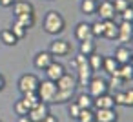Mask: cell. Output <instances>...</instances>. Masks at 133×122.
<instances>
[{
    "mask_svg": "<svg viewBox=\"0 0 133 122\" xmlns=\"http://www.w3.org/2000/svg\"><path fill=\"white\" fill-rule=\"evenodd\" d=\"M42 122H58V118H57L55 115H51V113H49V115H48V117H46Z\"/></svg>",
    "mask_w": 133,
    "mask_h": 122,
    "instance_id": "f35d334b",
    "label": "cell"
},
{
    "mask_svg": "<svg viewBox=\"0 0 133 122\" xmlns=\"http://www.w3.org/2000/svg\"><path fill=\"white\" fill-rule=\"evenodd\" d=\"M20 100L24 102V106H26L28 109H33V107L40 102V98H38L37 91H31V93H22V98H20Z\"/></svg>",
    "mask_w": 133,
    "mask_h": 122,
    "instance_id": "cb8c5ba5",
    "label": "cell"
},
{
    "mask_svg": "<svg viewBox=\"0 0 133 122\" xmlns=\"http://www.w3.org/2000/svg\"><path fill=\"white\" fill-rule=\"evenodd\" d=\"M4 87H6V77L0 73V91H4Z\"/></svg>",
    "mask_w": 133,
    "mask_h": 122,
    "instance_id": "ab89813d",
    "label": "cell"
},
{
    "mask_svg": "<svg viewBox=\"0 0 133 122\" xmlns=\"http://www.w3.org/2000/svg\"><path fill=\"white\" fill-rule=\"evenodd\" d=\"M49 2H55V0H49Z\"/></svg>",
    "mask_w": 133,
    "mask_h": 122,
    "instance_id": "b9f144b4",
    "label": "cell"
},
{
    "mask_svg": "<svg viewBox=\"0 0 133 122\" xmlns=\"http://www.w3.org/2000/svg\"><path fill=\"white\" fill-rule=\"evenodd\" d=\"M124 106H128V107L133 106V89H131V86L124 91Z\"/></svg>",
    "mask_w": 133,
    "mask_h": 122,
    "instance_id": "d590c367",
    "label": "cell"
},
{
    "mask_svg": "<svg viewBox=\"0 0 133 122\" xmlns=\"http://www.w3.org/2000/svg\"><path fill=\"white\" fill-rule=\"evenodd\" d=\"M15 20L18 24H22L26 29H31L35 26V22H37V17L35 15H20V17H15Z\"/></svg>",
    "mask_w": 133,
    "mask_h": 122,
    "instance_id": "4316f807",
    "label": "cell"
},
{
    "mask_svg": "<svg viewBox=\"0 0 133 122\" xmlns=\"http://www.w3.org/2000/svg\"><path fill=\"white\" fill-rule=\"evenodd\" d=\"M15 4V0H0V6L2 8H11Z\"/></svg>",
    "mask_w": 133,
    "mask_h": 122,
    "instance_id": "74e56055",
    "label": "cell"
},
{
    "mask_svg": "<svg viewBox=\"0 0 133 122\" xmlns=\"http://www.w3.org/2000/svg\"><path fill=\"white\" fill-rule=\"evenodd\" d=\"M120 15V18H122V22H131L133 24V8L129 6V8H126L122 13H118Z\"/></svg>",
    "mask_w": 133,
    "mask_h": 122,
    "instance_id": "e575fe53",
    "label": "cell"
},
{
    "mask_svg": "<svg viewBox=\"0 0 133 122\" xmlns=\"http://www.w3.org/2000/svg\"><path fill=\"white\" fill-rule=\"evenodd\" d=\"M131 46H126V44H120L115 48V53H113V58L118 62V64H131Z\"/></svg>",
    "mask_w": 133,
    "mask_h": 122,
    "instance_id": "7c38bea8",
    "label": "cell"
},
{
    "mask_svg": "<svg viewBox=\"0 0 133 122\" xmlns=\"http://www.w3.org/2000/svg\"><path fill=\"white\" fill-rule=\"evenodd\" d=\"M98 15V20H115V9H113V4L111 0H98V6H97V13Z\"/></svg>",
    "mask_w": 133,
    "mask_h": 122,
    "instance_id": "8992f818",
    "label": "cell"
},
{
    "mask_svg": "<svg viewBox=\"0 0 133 122\" xmlns=\"http://www.w3.org/2000/svg\"><path fill=\"white\" fill-rule=\"evenodd\" d=\"M73 100L80 106V109H93V97L89 95V93H78V95H75L73 97Z\"/></svg>",
    "mask_w": 133,
    "mask_h": 122,
    "instance_id": "44dd1931",
    "label": "cell"
},
{
    "mask_svg": "<svg viewBox=\"0 0 133 122\" xmlns=\"http://www.w3.org/2000/svg\"><path fill=\"white\" fill-rule=\"evenodd\" d=\"M115 100H113V95L109 93H104V95H98L93 98V107L95 109H115Z\"/></svg>",
    "mask_w": 133,
    "mask_h": 122,
    "instance_id": "4fadbf2b",
    "label": "cell"
},
{
    "mask_svg": "<svg viewBox=\"0 0 133 122\" xmlns=\"http://www.w3.org/2000/svg\"><path fill=\"white\" fill-rule=\"evenodd\" d=\"M44 71H46V78H48V80L57 82V80H58V78H60V77L66 73V66H64L62 62L53 60V62H51V64H49L46 69H44Z\"/></svg>",
    "mask_w": 133,
    "mask_h": 122,
    "instance_id": "9c48e42d",
    "label": "cell"
},
{
    "mask_svg": "<svg viewBox=\"0 0 133 122\" xmlns=\"http://www.w3.org/2000/svg\"><path fill=\"white\" fill-rule=\"evenodd\" d=\"M73 35H75V38H77L78 42L88 40V38H93V35H91V24H88V22H78V24L75 26Z\"/></svg>",
    "mask_w": 133,
    "mask_h": 122,
    "instance_id": "9a60e30c",
    "label": "cell"
},
{
    "mask_svg": "<svg viewBox=\"0 0 133 122\" xmlns=\"http://www.w3.org/2000/svg\"><path fill=\"white\" fill-rule=\"evenodd\" d=\"M68 113H69V117H71V118H75V120H77V117H78V113H80V106H78L75 100L68 102Z\"/></svg>",
    "mask_w": 133,
    "mask_h": 122,
    "instance_id": "836d02e7",
    "label": "cell"
},
{
    "mask_svg": "<svg viewBox=\"0 0 133 122\" xmlns=\"http://www.w3.org/2000/svg\"><path fill=\"white\" fill-rule=\"evenodd\" d=\"M91 35L93 38H100L104 35V20H97L91 24Z\"/></svg>",
    "mask_w": 133,
    "mask_h": 122,
    "instance_id": "4dcf8cb0",
    "label": "cell"
},
{
    "mask_svg": "<svg viewBox=\"0 0 133 122\" xmlns=\"http://www.w3.org/2000/svg\"><path fill=\"white\" fill-rule=\"evenodd\" d=\"M75 69H77V75H75V78H77V86H88V82H89L91 77H93V71H91L88 60L82 62V64H78Z\"/></svg>",
    "mask_w": 133,
    "mask_h": 122,
    "instance_id": "52a82bcc",
    "label": "cell"
},
{
    "mask_svg": "<svg viewBox=\"0 0 133 122\" xmlns=\"http://www.w3.org/2000/svg\"><path fill=\"white\" fill-rule=\"evenodd\" d=\"M38 82H40V78H38L35 73H24V75L18 78L17 86H18V91H20V93H31V91H37Z\"/></svg>",
    "mask_w": 133,
    "mask_h": 122,
    "instance_id": "3957f363",
    "label": "cell"
},
{
    "mask_svg": "<svg viewBox=\"0 0 133 122\" xmlns=\"http://www.w3.org/2000/svg\"><path fill=\"white\" fill-rule=\"evenodd\" d=\"M57 93V84L51 82V80H40L38 82V87H37V95L40 98V102H46V104H53V97Z\"/></svg>",
    "mask_w": 133,
    "mask_h": 122,
    "instance_id": "7a4b0ae2",
    "label": "cell"
},
{
    "mask_svg": "<svg viewBox=\"0 0 133 122\" xmlns=\"http://www.w3.org/2000/svg\"><path fill=\"white\" fill-rule=\"evenodd\" d=\"M75 97V91H68V89H57L55 97H53V104H68L71 102Z\"/></svg>",
    "mask_w": 133,
    "mask_h": 122,
    "instance_id": "7402d4cb",
    "label": "cell"
},
{
    "mask_svg": "<svg viewBox=\"0 0 133 122\" xmlns=\"http://www.w3.org/2000/svg\"><path fill=\"white\" fill-rule=\"evenodd\" d=\"M53 57H68L71 53V44L64 38H55L51 44H49V49H48Z\"/></svg>",
    "mask_w": 133,
    "mask_h": 122,
    "instance_id": "5b68a950",
    "label": "cell"
},
{
    "mask_svg": "<svg viewBox=\"0 0 133 122\" xmlns=\"http://www.w3.org/2000/svg\"><path fill=\"white\" fill-rule=\"evenodd\" d=\"M48 115H49V104H46V102H38L33 109L28 111V117L31 122H42Z\"/></svg>",
    "mask_w": 133,
    "mask_h": 122,
    "instance_id": "ba28073f",
    "label": "cell"
},
{
    "mask_svg": "<svg viewBox=\"0 0 133 122\" xmlns=\"http://www.w3.org/2000/svg\"><path fill=\"white\" fill-rule=\"evenodd\" d=\"M13 8V15L20 17V15H35V6L29 2V0H15Z\"/></svg>",
    "mask_w": 133,
    "mask_h": 122,
    "instance_id": "8fae6325",
    "label": "cell"
},
{
    "mask_svg": "<svg viewBox=\"0 0 133 122\" xmlns=\"http://www.w3.org/2000/svg\"><path fill=\"white\" fill-rule=\"evenodd\" d=\"M77 120L78 122H95V111L93 109H80Z\"/></svg>",
    "mask_w": 133,
    "mask_h": 122,
    "instance_id": "f546056e",
    "label": "cell"
},
{
    "mask_svg": "<svg viewBox=\"0 0 133 122\" xmlns=\"http://www.w3.org/2000/svg\"><path fill=\"white\" fill-rule=\"evenodd\" d=\"M102 57H104V55H98L97 51H95L93 55H89V57H88V64H89V67H91V71H93V73L102 69Z\"/></svg>",
    "mask_w": 133,
    "mask_h": 122,
    "instance_id": "484cf974",
    "label": "cell"
},
{
    "mask_svg": "<svg viewBox=\"0 0 133 122\" xmlns=\"http://www.w3.org/2000/svg\"><path fill=\"white\" fill-rule=\"evenodd\" d=\"M0 42H2L4 46H17L18 44V38L13 35V31L9 29V28H4L2 31H0Z\"/></svg>",
    "mask_w": 133,
    "mask_h": 122,
    "instance_id": "603a6c76",
    "label": "cell"
},
{
    "mask_svg": "<svg viewBox=\"0 0 133 122\" xmlns=\"http://www.w3.org/2000/svg\"><path fill=\"white\" fill-rule=\"evenodd\" d=\"M131 75H133V66L131 64H120L118 66L117 77H120L122 80H131Z\"/></svg>",
    "mask_w": 133,
    "mask_h": 122,
    "instance_id": "83f0119b",
    "label": "cell"
},
{
    "mask_svg": "<svg viewBox=\"0 0 133 122\" xmlns=\"http://www.w3.org/2000/svg\"><path fill=\"white\" fill-rule=\"evenodd\" d=\"M9 29L13 31V35H15V37H17L18 40H22V38H26V37H28V31H29V29H26V28H24L22 24H18L17 20H13V26H11Z\"/></svg>",
    "mask_w": 133,
    "mask_h": 122,
    "instance_id": "f1b7e54d",
    "label": "cell"
},
{
    "mask_svg": "<svg viewBox=\"0 0 133 122\" xmlns=\"http://www.w3.org/2000/svg\"><path fill=\"white\" fill-rule=\"evenodd\" d=\"M97 51V44L93 38H88V40H82L78 42V55H84V57H89Z\"/></svg>",
    "mask_w": 133,
    "mask_h": 122,
    "instance_id": "ffe728a7",
    "label": "cell"
},
{
    "mask_svg": "<svg viewBox=\"0 0 133 122\" xmlns=\"http://www.w3.org/2000/svg\"><path fill=\"white\" fill-rule=\"evenodd\" d=\"M111 4H113V9H115V13H117V15H118V13H122L126 8H129V6H131L129 0H111Z\"/></svg>",
    "mask_w": 133,
    "mask_h": 122,
    "instance_id": "1f68e13d",
    "label": "cell"
},
{
    "mask_svg": "<svg viewBox=\"0 0 133 122\" xmlns=\"http://www.w3.org/2000/svg\"><path fill=\"white\" fill-rule=\"evenodd\" d=\"M113 100H115L117 106H124V91L117 89V91L113 93Z\"/></svg>",
    "mask_w": 133,
    "mask_h": 122,
    "instance_id": "8d00e7d4",
    "label": "cell"
},
{
    "mask_svg": "<svg viewBox=\"0 0 133 122\" xmlns=\"http://www.w3.org/2000/svg\"><path fill=\"white\" fill-rule=\"evenodd\" d=\"M13 111H15V113H17L18 117H24V115H28V111H29V109H28V107L24 106V102H22V100L18 98V100H17V102L13 104Z\"/></svg>",
    "mask_w": 133,
    "mask_h": 122,
    "instance_id": "d6a6232c",
    "label": "cell"
},
{
    "mask_svg": "<svg viewBox=\"0 0 133 122\" xmlns=\"http://www.w3.org/2000/svg\"><path fill=\"white\" fill-rule=\"evenodd\" d=\"M88 93L95 98L98 95H104V93H109V86H108V80L102 78V77H91V80L88 82Z\"/></svg>",
    "mask_w": 133,
    "mask_h": 122,
    "instance_id": "277c9868",
    "label": "cell"
},
{
    "mask_svg": "<svg viewBox=\"0 0 133 122\" xmlns=\"http://www.w3.org/2000/svg\"><path fill=\"white\" fill-rule=\"evenodd\" d=\"M57 89H68V91H75L78 86H77V78H75V75H71V73H64L57 82Z\"/></svg>",
    "mask_w": 133,
    "mask_h": 122,
    "instance_id": "5bb4252c",
    "label": "cell"
},
{
    "mask_svg": "<svg viewBox=\"0 0 133 122\" xmlns=\"http://www.w3.org/2000/svg\"><path fill=\"white\" fill-rule=\"evenodd\" d=\"M118 62L113 58V57H102V71H106L109 77H115L117 71H118Z\"/></svg>",
    "mask_w": 133,
    "mask_h": 122,
    "instance_id": "d6986e66",
    "label": "cell"
},
{
    "mask_svg": "<svg viewBox=\"0 0 133 122\" xmlns=\"http://www.w3.org/2000/svg\"><path fill=\"white\" fill-rule=\"evenodd\" d=\"M97 6H98V0H80V11L84 15H95Z\"/></svg>",
    "mask_w": 133,
    "mask_h": 122,
    "instance_id": "d4e9b609",
    "label": "cell"
},
{
    "mask_svg": "<svg viewBox=\"0 0 133 122\" xmlns=\"http://www.w3.org/2000/svg\"><path fill=\"white\" fill-rule=\"evenodd\" d=\"M133 38V28H131V22H120L118 24V38L120 42H131Z\"/></svg>",
    "mask_w": 133,
    "mask_h": 122,
    "instance_id": "e0dca14e",
    "label": "cell"
},
{
    "mask_svg": "<svg viewBox=\"0 0 133 122\" xmlns=\"http://www.w3.org/2000/svg\"><path fill=\"white\" fill-rule=\"evenodd\" d=\"M95 111V122H117L118 115L115 109H93Z\"/></svg>",
    "mask_w": 133,
    "mask_h": 122,
    "instance_id": "2e32d148",
    "label": "cell"
},
{
    "mask_svg": "<svg viewBox=\"0 0 133 122\" xmlns=\"http://www.w3.org/2000/svg\"><path fill=\"white\" fill-rule=\"evenodd\" d=\"M17 122H31V120H29V117H28V115H24V117H18V120H17Z\"/></svg>",
    "mask_w": 133,
    "mask_h": 122,
    "instance_id": "60d3db41",
    "label": "cell"
},
{
    "mask_svg": "<svg viewBox=\"0 0 133 122\" xmlns=\"http://www.w3.org/2000/svg\"><path fill=\"white\" fill-rule=\"evenodd\" d=\"M42 28L48 35H60L66 31V18L62 17V13H58L57 9H49L46 15H44V20H42Z\"/></svg>",
    "mask_w": 133,
    "mask_h": 122,
    "instance_id": "6da1fadb",
    "label": "cell"
},
{
    "mask_svg": "<svg viewBox=\"0 0 133 122\" xmlns=\"http://www.w3.org/2000/svg\"><path fill=\"white\" fill-rule=\"evenodd\" d=\"M53 60H55V57H53L48 49H42V51H38V53L33 57V66H35L37 69H42V71H44Z\"/></svg>",
    "mask_w": 133,
    "mask_h": 122,
    "instance_id": "30bf717a",
    "label": "cell"
},
{
    "mask_svg": "<svg viewBox=\"0 0 133 122\" xmlns=\"http://www.w3.org/2000/svg\"><path fill=\"white\" fill-rule=\"evenodd\" d=\"M104 38L108 40H117L118 38V24H115V20H104Z\"/></svg>",
    "mask_w": 133,
    "mask_h": 122,
    "instance_id": "ac0fdd59",
    "label": "cell"
}]
</instances>
